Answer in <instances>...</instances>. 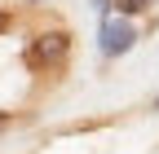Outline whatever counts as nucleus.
<instances>
[{
	"mask_svg": "<svg viewBox=\"0 0 159 154\" xmlns=\"http://www.w3.org/2000/svg\"><path fill=\"white\" fill-rule=\"evenodd\" d=\"M5 31H13V13H9V9H0V35H5Z\"/></svg>",
	"mask_w": 159,
	"mask_h": 154,
	"instance_id": "obj_4",
	"label": "nucleus"
},
{
	"mask_svg": "<svg viewBox=\"0 0 159 154\" xmlns=\"http://www.w3.org/2000/svg\"><path fill=\"white\" fill-rule=\"evenodd\" d=\"M133 44H137V27H133V22H106V27H102V53H106V57L128 53Z\"/></svg>",
	"mask_w": 159,
	"mask_h": 154,
	"instance_id": "obj_2",
	"label": "nucleus"
},
{
	"mask_svg": "<svg viewBox=\"0 0 159 154\" xmlns=\"http://www.w3.org/2000/svg\"><path fill=\"white\" fill-rule=\"evenodd\" d=\"M115 5H119V9H124V13H142V9L150 5V0H115Z\"/></svg>",
	"mask_w": 159,
	"mask_h": 154,
	"instance_id": "obj_3",
	"label": "nucleus"
},
{
	"mask_svg": "<svg viewBox=\"0 0 159 154\" xmlns=\"http://www.w3.org/2000/svg\"><path fill=\"white\" fill-rule=\"evenodd\" d=\"M66 53H71V35L66 31H40L35 35V44H31V53H27V62L35 66V71H57L66 62Z\"/></svg>",
	"mask_w": 159,
	"mask_h": 154,
	"instance_id": "obj_1",
	"label": "nucleus"
},
{
	"mask_svg": "<svg viewBox=\"0 0 159 154\" xmlns=\"http://www.w3.org/2000/svg\"><path fill=\"white\" fill-rule=\"evenodd\" d=\"M155 114H159V97H155Z\"/></svg>",
	"mask_w": 159,
	"mask_h": 154,
	"instance_id": "obj_6",
	"label": "nucleus"
},
{
	"mask_svg": "<svg viewBox=\"0 0 159 154\" xmlns=\"http://www.w3.org/2000/svg\"><path fill=\"white\" fill-rule=\"evenodd\" d=\"M5 123H9V114H5V110H0V128H5Z\"/></svg>",
	"mask_w": 159,
	"mask_h": 154,
	"instance_id": "obj_5",
	"label": "nucleus"
}]
</instances>
